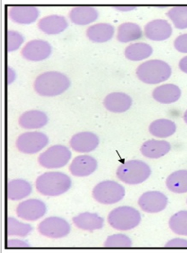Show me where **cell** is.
<instances>
[{"instance_id": "6da1fadb", "label": "cell", "mask_w": 187, "mask_h": 253, "mask_svg": "<svg viewBox=\"0 0 187 253\" xmlns=\"http://www.w3.org/2000/svg\"><path fill=\"white\" fill-rule=\"evenodd\" d=\"M70 86V81L68 77L56 71L41 74L34 82L35 91L42 96L53 97L61 95Z\"/></svg>"}, {"instance_id": "7a4b0ae2", "label": "cell", "mask_w": 187, "mask_h": 253, "mask_svg": "<svg viewBox=\"0 0 187 253\" xmlns=\"http://www.w3.org/2000/svg\"><path fill=\"white\" fill-rule=\"evenodd\" d=\"M35 185L42 195L58 197L69 190L72 181L69 176L63 172H47L37 177Z\"/></svg>"}, {"instance_id": "3957f363", "label": "cell", "mask_w": 187, "mask_h": 253, "mask_svg": "<svg viewBox=\"0 0 187 253\" xmlns=\"http://www.w3.org/2000/svg\"><path fill=\"white\" fill-rule=\"evenodd\" d=\"M140 81L148 84H157L168 80L172 74L168 63L161 60H151L142 63L136 71Z\"/></svg>"}, {"instance_id": "277c9868", "label": "cell", "mask_w": 187, "mask_h": 253, "mask_svg": "<svg viewBox=\"0 0 187 253\" xmlns=\"http://www.w3.org/2000/svg\"><path fill=\"white\" fill-rule=\"evenodd\" d=\"M151 173L148 164L140 160H131L119 166L116 176L128 185H139L148 180Z\"/></svg>"}, {"instance_id": "5b68a950", "label": "cell", "mask_w": 187, "mask_h": 253, "mask_svg": "<svg viewBox=\"0 0 187 253\" xmlns=\"http://www.w3.org/2000/svg\"><path fill=\"white\" fill-rule=\"evenodd\" d=\"M139 211L130 206H121L110 212L108 222L116 230L128 231L138 227L141 222Z\"/></svg>"}, {"instance_id": "8992f818", "label": "cell", "mask_w": 187, "mask_h": 253, "mask_svg": "<svg viewBox=\"0 0 187 253\" xmlns=\"http://www.w3.org/2000/svg\"><path fill=\"white\" fill-rule=\"evenodd\" d=\"M125 194L124 187L112 180L100 182L93 190L95 200L105 205H112L119 202L125 197Z\"/></svg>"}, {"instance_id": "52a82bcc", "label": "cell", "mask_w": 187, "mask_h": 253, "mask_svg": "<svg viewBox=\"0 0 187 253\" xmlns=\"http://www.w3.org/2000/svg\"><path fill=\"white\" fill-rule=\"evenodd\" d=\"M71 157V152L68 147L56 145L41 153L38 158V162L41 167L46 169H60L67 165Z\"/></svg>"}, {"instance_id": "ba28073f", "label": "cell", "mask_w": 187, "mask_h": 253, "mask_svg": "<svg viewBox=\"0 0 187 253\" xmlns=\"http://www.w3.org/2000/svg\"><path fill=\"white\" fill-rule=\"evenodd\" d=\"M48 143L47 135L41 132H27L16 140V147L26 155H34L44 149Z\"/></svg>"}, {"instance_id": "9c48e42d", "label": "cell", "mask_w": 187, "mask_h": 253, "mask_svg": "<svg viewBox=\"0 0 187 253\" xmlns=\"http://www.w3.org/2000/svg\"><path fill=\"white\" fill-rule=\"evenodd\" d=\"M71 228L66 219L58 217H49L38 225V232L50 239H61L70 234Z\"/></svg>"}, {"instance_id": "30bf717a", "label": "cell", "mask_w": 187, "mask_h": 253, "mask_svg": "<svg viewBox=\"0 0 187 253\" xmlns=\"http://www.w3.org/2000/svg\"><path fill=\"white\" fill-rule=\"evenodd\" d=\"M46 212V205L39 199H28L18 204L16 208V214L20 218L31 222L41 218Z\"/></svg>"}, {"instance_id": "8fae6325", "label": "cell", "mask_w": 187, "mask_h": 253, "mask_svg": "<svg viewBox=\"0 0 187 253\" xmlns=\"http://www.w3.org/2000/svg\"><path fill=\"white\" fill-rule=\"evenodd\" d=\"M140 209L148 213H157L165 210L168 205V198L158 191L145 192L138 201Z\"/></svg>"}, {"instance_id": "7c38bea8", "label": "cell", "mask_w": 187, "mask_h": 253, "mask_svg": "<svg viewBox=\"0 0 187 253\" xmlns=\"http://www.w3.org/2000/svg\"><path fill=\"white\" fill-rule=\"evenodd\" d=\"M51 52L52 48L48 42L35 40L26 43L21 51V54L26 60L37 62L48 58Z\"/></svg>"}, {"instance_id": "4fadbf2b", "label": "cell", "mask_w": 187, "mask_h": 253, "mask_svg": "<svg viewBox=\"0 0 187 253\" xmlns=\"http://www.w3.org/2000/svg\"><path fill=\"white\" fill-rule=\"evenodd\" d=\"M99 138L91 132L75 134L70 140L72 149L78 153H88L96 150L99 145Z\"/></svg>"}, {"instance_id": "5bb4252c", "label": "cell", "mask_w": 187, "mask_h": 253, "mask_svg": "<svg viewBox=\"0 0 187 253\" xmlns=\"http://www.w3.org/2000/svg\"><path fill=\"white\" fill-rule=\"evenodd\" d=\"M173 33V28L165 20H153L145 27L146 38L152 41H164L168 40Z\"/></svg>"}, {"instance_id": "9a60e30c", "label": "cell", "mask_w": 187, "mask_h": 253, "mask_svg": "<svg viewBox=\"0 0 187 253\" xmlns=\"http://www.w3.org/2000/svg\"><path fill=\"white\" fill-rule=\"evenodd\" d=\"M98 168L96 159L88 155L78 156L72 162L70 170L76 177H86L93 173Z\"/></svg>"}, {"instance_id": "2e32d148", "label": "cell", "mask_w": 187, "mask_h": 253, "mask_svg": "<svg viewBox=\"0 0 187 253\" xmlns=\"http://www.w3.org/2000/svg\"><path fill=\"white\" fill-rule=\"evenodd\" d=\"M9 18L18 24L28 25L34 23L39 16L37 8L33 6H16L10 8Z\"/></svg>"}, {"instance_id": "e0dca14e", "label": "cell", "mask_w": 187, "mask_h": 253, "mask_svg": "<svg viewBox=\"0 0 187 253\" xmlns=\"http://www.w3.org/2000/svg\"><path fill=\"white\" fill-rule=\"evenodd\" d=\"M68 27V23L64 16L50 15L41 18L38 23V28L47 35H58Z\"/></svg>"}, {"instance_id": "ac0fdd59", "label": "cell", "mask_w": 187, "mask_h": 253, "mask_svg": "<svg viewBox=\"0 0 187 253\" xmlns=\"http://www.w3.org/2000/svg\"><path fill=\"white\" fill-rule=\"evenodd\" d=\"M132 98L124 93H112L107 95L104 105L107 110L114 113H122L131 108Z\"/></svg>"}, {"instance_id": "d6986e66", "label": "cell", "mask_w": 187, "mask_h": 253, "mask_svg": "<svg viewBox=\"0 0 187 253\" xmlns=\"http://www.w3.org/2000/svg\"><path fill=\"white\" fill-rule=\"evenodd\" d=\"M73 223L78 229L93 232V231L101 229L104 226V219L97 213L83 212L73 217Z\"/></svg>"}, {"instance_id": "ffe728a7", "label": "cell", "mask_w": 187, "mask_h": 253, "mask_svg": "<svg viewBox=\"0 0 187 253\" xmlns=\"http://www.w3.org/2000/svg\"><path fill=\"white\" fill-rule=\"evenodd\" d=\"M99 13L92 6H76L70 11V21L78 26H86L98 19Z\"/></svg>"}, {"instance_id": "44dd1931", "label": "cell", "mask_w": 187, "mask_h": 253, "mask_svg": "<svg viewBox=\"0 0 187 253\" xmlns=\"http://www.w3.org/2000/svg\"><path fill=\"white\" fill-rule=\"evenodd\" d=\"M171 150V145L165 140H150L144 142L140 151L147 158L159 159Z\"/></svg>"}, {"instance_id": "7402d4cb", "label": "cell", "mask_w": 187, "mask_h": 253, "mask_svg": "<svg viewBox=\"0 0 187 253\" xmlns=\"http://www.w3.org/2000/svg\"><path fill=\"white\" fill-rule=\"evenodd\" d=\"M48 117L44 112L30 110L24 112L20 117L18 123L25 129H37L47 125Z\"/></svg>"}, {"instance_id": "603a6c76", "label": "cell", "mask_w": 187, "mask_h": 253, "mask_svg": "<svg viewBox=\"0 0 187 253\" xmlns=\"http://www.w3.org/2000/svg\"><path fill=\"white\" fill-rule=\"evenodd\" d=\"M181 94V90L178 86L167 84L156 87L153 91L152 95L153 99L158 103L170 104L178 101Z\"/></svg>"}, {"instance_id": "cb8c5ba5", "label": "cell", "mask_w": 187, "mask_h": 253, "mask_svg": "<svg viewBox=\"0 0 187 253\" xmlns=\"http://www.w3.org/2000/svg\"><path fill=\"white\" fill-rule=\"evenodd\" d=\"M114 35V28L109 23H98L90 26L86 31L88 39L93 42L104 43L109 41Z\"/></svg>"}, {"instance_id": "d4e9b609", "label": "cell", "mask_w": 187, "mask_h": 253, "mask_svg": "<svg viewBox=\"0 0 187 253\" xmlns=\"http://www.w3.org/2000/svg\"><path fill=\"white\" fill-rule=\"evenodd\" d=\"M31 192V184L23 179H16L8 184V198L10 200H21L28 197Z\"/></svg>"}, {"instance_id": "484cf974", "label": "cell", "mask_w": 187, "mask_h": 253, "mask_svg": "<svg viewBox=\"0 0 187 253\" xmlns=\"http://www.w3.org/2000/svg\"><path fill=\"white\" fill-rule=\"evenodd\" d=\"M176 125L173 121L161 119L153 122L150 126L149 130L153 136L165 138L173 135L176 132Z\"/></svg>"}, {"instance_id": "4316f807", "label": "cell", "mask_w": 187, "mask_h": 253, "mask_svg": "<svg viewBox=\"0 0 187 253\" xmlns=\"http://www.w3.org/2000/svg\"><path fill=\"white\" fill-rule=\"evenodd\" d=\"M143 37L141 28L136 23H125L118 27L117 40L122 43L131 42Z\"/></svg>"}, {"instance_id": "83f0119b", "label": "cell", "mask_w": 187, "mask_h": 253, "mask_svg": "<svg viewBox=\"0 0 187 253\" xmlns=\"http://www.w3.org/2000/svg\"><path fill=\"white\" fill-rule=\"evenodd\" d=\"M153 53V48L146 43H134L125 50V56L132 61H140L148 58Z\"/></svg>"}, {"instance_id": "f1b7e54d", "label": "cell", "mask_w": 187, "mask_h": 253, "mask_svg": "<svg viewBox=\"0 0 187 253\" xmlns=\"http://www.w3.org/2000/svg\"><path fill=\"white\" fill-rule=\"evenodd\" d=\"M166 186L173 193H187V170H180L173 172L167 178Z\"/></svg>"}, {"instance_id": "f546056e", "label": "cell", "mask_w": 187, "mask_h": 253, "mask_svg": "<svg viewBox=\"0 0 187 253\" xmlns=\"http://www.w3.org/2000/svg\"><path fill=\"white\" fill-rule=\"evenodd\" d=\"M169 227L175 234L187 236V211H180L172 216Z\"/></svg>"}, {"instance_id": "4dcf8cb0", "label": "cell", "mask_w": 187, "mask_h": 253, "mask_svg": "<svg viewBox=\"0 0 187 253\" xmlns=\"http://www.w3.org/2000/svg\"><path fill=\"white\" fill-rule=\"evenodd\" d=\"M33 231V227L29 224L23 223L13 217L7 219L8 236H17L26 237Z\"/></svg>"}, {"instance_id": "1f68e13d", "label": "cell", "mask_w": 187, "mask_h": 253, "mask_svg": "<svg viewBox=\"0 0 187 253\" xmlns=\"http://www.w3.org/2000/svg\"><path fill=\"white\" fill-rule=\"evenodd\" d=\"M167 16L173 21L175 28L183 30L187 28V6H175L168 11Z\"/></svg>"}, {"instance_id": "d6a6232c", "label": "cell", "mask_w": 187, "mask_h": 253, "mask_svg": "<svg viewBox=\"0 0 187 253\" xmlns=\"http://www.w3.org/2000/svg\"><path fill=\"white\" fill-rule=\"evenodd\" d=\"M104 245L106 248H131L132 241L128 236L118 234L109 236Z\"/></svg>"}, {"instance_id": "836d02e7", "label": "cell", "mask_w": 187, "mask_h": 253, "mask_svg": "<svg viewBox=\"0 0 187 253\" xmlns=\"http://www.w3.org/2000/svg\"><path fill=\"white\" fill-rule=\"evenodd\" d=\"M24 42L23 35L17 31L9 30L6 33V48L9 52L16 51Z\"/></svg>"}, {"instance_id": "e575fe53", "label": "cell", "mask_w": 187, "mask_h": 253, "mask_svg": "<svg viewBox=\"0 0 187 253\" xmlns=\"http://www.w3.org/2000/svg\"><path fill=\"white\" fill-rule=\"evenodd\" d=\"M175 48L177 51L181 53H187V34L179 36L174 42Z\"/></svg>"}, {"instance_id": "d590c367", "label": "cell", "mask_w": 187, "mask_h": 253, "mask_svg": "<svg viewBox=\"0 0 187 253\" xmlns=\"http://www.w3.org/2000/svg\"><path fill=\"white\" fill-rule=\"evenodd\" d=\"M166 248H187V240L183 239H174L168 241L165 245Z\"/></svg>"}, {"instance_id": "8d00e7d4", "label": "cell", "mask_w": 187, "mask_h": 253, "mask_svg": "<svg viewBox=\"0 0 187 253\" xmlns=\"http://www.w3.org/2000/svg\"><path fill=\"white\" fill-rule=\"evenodd\" d=\"M30 245L25 241L18 240V239H11L7 242V248H29Z\"/></svg>"}, {"instance_id": "74e56055", "label": "cell", "mask_w": 187, "mask_h": 253, "mask_svg": "<svg viewBox=\"0 0 187 253\" xmlns=\"http://www.w3.org/2000/svg\"><path fill=\"white\" fill-rule=\"evenodd\" d=\"M179 67L182 71L187 74V56L184 57L183 59L180 60L179 63Z\"/></svg>"}, {"instance_id": "f35d334b", "label": "cell", "mask_w": 187, "mask_h": 253, "mask_svg": "<svg viewBox=\"0 0 187 253\" xmlns=\"http://www.w3.org/2000/svg\"><path fill=\"white\" fill-rule=\"evenodd\" d=\"M115 9L122 11H128L136 9V6H115Z\"/></svg>"}, {"instance_id": "ab89813d", "label": "cell", "mask_w": 187, "mask_h": 253, "mask_svg": "<svg viewBox=\"0 0 187 253\" xmlns=\"http://www.w3.org/2000/svg\"><path fill=\"white\" fill-rule=\"evenodd\" d=\"M184 120H185V123L187 125V110L185 112V115H184Z\"/></svg>"}]
</instances>
